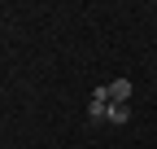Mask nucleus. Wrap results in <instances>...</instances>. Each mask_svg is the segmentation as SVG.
<instances>
[{
  "instance_id": "obj_1",
  "label": "nucleus",
  "mask_w": 157,
  "mask_h": 149,
  "mask_svg": "<svg viewBox=\"0 0 157 149\" xmlns=\"http://www.w3.org/2000/svg\"><path fill=\"white\" fill-rule=\"evenodd\" d=\"M109 105H131V79H113L109 83Z\"/></svg>"
},
{
  "instance_id": "obj_2",
  "label": "nucleus",
  "mask_w": 157,
  "mask_h": 149,
  "mask_svg": "<svg viewBox=\"0 0 157 149\" xmlns=\"http://www.w3.org/2000/svg\"><path fill=\"white\" fill-rule=\"evenodd\" d=\"M105 123H131V105H109Z\"/></svg>"
}]
</instances>
